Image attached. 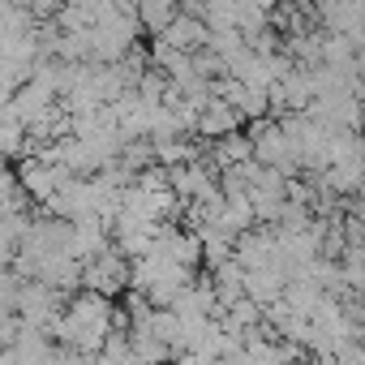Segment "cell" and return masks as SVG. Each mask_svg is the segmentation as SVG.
<instances>
[{"instance_id":"1","label":"cell","mask_w":365,"mask_h":365,"mask_svg":"<svg viewBox=\"0 0 365 365\" xmlns=\"http://www.w3.org/2000/svg\"><path fill=\"white\" fill-rule=\"evenodd\" d=\"M112 314H116L112 297L91 292V288H78L73 297H65V309H61L52 335H56L65 348L95 356V352L103 348V339L112 335Z\"/></svg>"},{"instance_id":"2","label":"cell","mask_w":365,"mask_h":365,"mask_svg":"<svg viewBox=\"0 0 365 365\" xmlns=\"http://www.w3.org/2000/svg\"><path fill=\"white\" fill-rule=\"evenodd\" d=\"M138 35H142V22L133 14L129 0H116L108 14H99L86 31V43H91V61H103V65H116L125 61L129 52H138Z\"/></svg>"},{"instance_id":"3","label":"cell","mask_w":365,"mask_h":365,"mask_svg":"<svg viewBox=\"0 0 365 365\" xmlns=\"http://www.w3.org/2000/svg\"><path fill=\"white\" fill-rule=\"evenodd\" d=\"M61 309H65V292H56V288H48V284H39V279H22V284H18L14 314H18L22 327H35V331L52 335Z\"/></svg>"},{"instance_id":"4","label":"cell","mask_w":365,"mask_h":365,"mask_svg":"<svg viewBox=\"0 0 365 365\" xmlns=\"http://www.w3.org/2000/svg\"><path fill=\"white\" fill-rule=\"evenodd\" d=\"M250 146H254V159H258V163H267V168H275V172H284V176H301V163H297L292 142H288V133H284L279 120H271V116L254 120Z\"/></svg>"},{"instance_id":"5","label":"cell","mask_w":365,"mask_h":365,"mask_svg":"<svg viewBox=\"0 0 365 365\" xmlns=\"http://www.w3.org/2000/svg\"><path fill=\"white\" fill-rule=\"evenodd\" d=\"M73 172H65L56 159H48V155H22V168H18V185H22V194H26V202H39V207H48L56 194H61V185L69 180Z\"/></svg>"},{"instance_id":"6","label":"cell","mask_w":365,"mask_h":365,"mask_svg":"<svg viewBox=\"0 0 365 365\" xmlns=\"http://www.w3.org/2000/svg\"><path fill=\"white\" fill-rule=\"evenodd\" d=\"M82 288L103 292V297L129 292V258H125L120 250H112V245H108L103 254L86 258V262H82Z\"/></svg>"},{"instance_id":"7","label":"cell","mask_w":365,"mask_h":365,"mask_svg":"<svg viewBox=\"0 0 365 365\" xmlns=\"http://www.w3.org/2000/svg\"><path fill=\"white\" fill-rule=\"evenodd\" d=\"M241 125H245V116H241L232 103H224L220 95H211V99L202 103V112H198L194 138H207V142H215V138H224V133H237Z\"/></svg>"},{"instance_id":"8","label":"cell","mask_w":365,"mask_h":365,"mask_svg":"<svg viewBox=\"0 0 365 365\" xmlns=\"http://www.w3.org/2000/svg\"><path fill=\"white\" fill-rule=\"evenodd\" d=\"M207 35H211V26H207L202 18H194V14H176V18L168 22V31L155 35V39L168 43L172 52H198V48H207Z\"/></svg>"},{"instance_id":"9","label":"cell","mask_w":365,"mask_h":365,"mask_svg":"<svg viewBox=\"0 0 365 365\" xmlns=\"http://www.w3.org/2000/svg\"><path fill=\"white\" fill-rule=\"evenodd\" d=\"M202 159L215 168V172H224V168H237V163H245V159H254V146H250V133H224V138H215V142H207V150H202Z\"/></svg>"},{"instance_id":"10","label":"cell","mask_w":365,"mask_h":365,"mask_svg":"<svg viewBox=\"0 0 365 365\" xmlns=\"http://www.w3.org/2000/svg\"><path fill=\"white\" fill-rule=\"evenodd\" d=\"M133 14H138V22H142V31H146V35H163V31H168V22H172L180 9H176V0H138Z\"/></svg>"},{"instance_id":"11","label":"cell","mask_w":365,"mask_h":365,"mask_svg":"<svg viewBox=\"0 0 365 365\" xmlns=\"http://www.w3.org/2000/svg\"><path fill=\"white\" fill-rule=\"evenodd\" d=\"M22 5H26V9H31L39 22H52V18H56L65 5H69V0H22Z\"/></svg>"},{"instance_id":"12","label":"cell","mask_w":365,"mask_h":365,"mask_svg":"<svg viewBox=\"0 0 365 365\" xmlns=\"http://www.w3.org/2000/svg\"><path fill=\"white\" fill-rule=\"evenodd\" d=\"M331 365H365V339L344 344V348L335 352V361H331Z\"/></svg>"},{"instance_id":"13","label":"cell","mask_w":365,"mask_h":365,"mask_svg":"<svg viewBox=\"0 0 365 365\" xmlns=\"http://www.w3.org/2000/svg\"><path fill=\"white\" fill-rule=\"evenodd\" d=\"M215 365H250V361H245V352H241V348H232V352H224Z\"/></svg>"}]
</instances>
